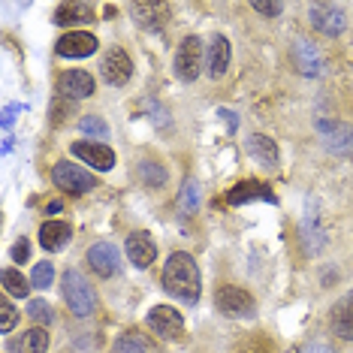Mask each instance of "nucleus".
<instances>
[{
  "label": "nucleus",
  "instance_id": "1",
  "mask_svg": "<svg viewBox=\"0 0 353 353\" xmlns=\"http://www.w3.org/2000/svg\"><path fill=\"white\" fill-rule=\"evenodd\" d=\"M163 290L175 296V299L196 305L199 290H203V278H199V266L190 254L175 251L163 266Z\"/></svg>",
  "mask_w": 353,
  "mask_h": 353
},
{
  "label": "nucleus",
  "instance_id": "2",
  "mask_svg": "<svg viewBox=\"0 0 353 353\" xmlns=\"http://www.w3.org/2000/svg\"><path fill=\"white\" fill-rule=\"evenodd\" d=\"M63 299H67L70 311H73L76 317H88V314H94V308H97L94 287L88 284V278L76 269H70L67 275H63Z\"/></svg>",
  "mask_w": 353,
  "mask_h": 353
},
{
  "label": "nucleus",
  "instance_id": "3",
  "mask_svg": "<svg viewBox=\"0 0 353 353\" xmlns=\"http://www.w3.org/2000/svg\"><path fill=\"white\" fill-rule=\"evenodd\" d=\"M214 305H218V311L223 317H242V320H251L256 314V302L254 296L242 290V287L236 284H223L218 287V293H214Z\"/></svg>",
  "mask_w": 353,
  "mask_h": 353
},
{
  "label": "nucleus",
  "instance_id": "4",
  "mask_svg": "<svg viewBox=\"0 0 353 353\" xmlns=\"http://www.w3.org/2000/svg\"><path fill=\"white\" fill-rule=\"evenodd\" d=\"M308 19L314 30H320L323 37H341L347 28V12L339 3H311Z\"/></svg>",
  "mask_w": 353,
  "mask_h": 353
},
{
  "label": "nucleus",
  "instance_id": "5",
  "mask_svg": "<svg viewBox=\"0 0 353 353\" xmlns=\"http://www.w3.org/2000/svg\"><path fill=\"white\" fill-rule=\"evenodd\" d=\"M203 70V39L199 37H184L179 52H175V76L181 82H194Z\"/></svg>",
  "mask_w": 353,
  "mask_h": 353
},
{
  "label": "nucleus",
  "instance_id": "6",
  "mask_svg": "<svg viewBox=\"0 0 353 353\" xmlns=\"http://www.w3.org/2000/svg\"><path fill=\"white\" fill-rule=\"evenodd\" d=\"M52 181L58 184L61 190H70V194H88V190H94V175L82 170V166L70 163V160H61V163H54L52 170Z\"/></svg>",
  "mask_w": 353,
  "mask_h": 353
},
{
  "label": "nucleus",
  "instance_id": "7",
  "mask_svg": "<svg viewBox=\"0 0 353 353\" xmlns=\"http://www.w3.org/2000/svg\"><path fill=\"white\" fill-rule=\"evenodd\" d=\"M148 329L166 341H179L184 335V317L170 305H157L148 311Z\"/></svg>",
  "mask_w": 353,
  "mask_h": 353
},
{
  "label": "nucleus",
  "instance_id": "8",
  "mask_svg": "<svg viewBox=\"0 0 353 353\" xmlns=\"http://www.w3.org/2000/svg\"><path fill=\"white\" fill-rule=\"evenodd\" d=\"M100 76H103V82L112 85V88L127 85L130 82V76H133L130 54H127L124 49H109L106 54H103V61H100Z\"/></svg>",
  "mask_w": 353,
  "mask_h": 353
},
{
  "label": "nucleus",
  "instance_id": "9",
  "mask_svg": "<svg viewBox=\"0 0 353 353\" xmlns=\"http://www.w3.org/2000/svg\"><path fill=\"white\" fill-rule=\"evenodd\" d=\"M94 76L88 70H63L58 79V94L63 100H85L94 94Z\"/></svg>",
  "mask_w": 353,
  "mask_h": 353
},
{
  "label": "nucleus",
  "instance_id": "10",
  "mask_svg": "<svg viewBox=\"0 0 353 353\" xmlns=\"http://www.w3.org/2000/svg\"><path fill=\"white\" fill-rule=\"evenodd\" d=\"M317 130H320V139H323V145L329 151H335V154H353V124L320 121Z\"/></svg>",
  "mask_w": 353,
  "mask_h": 353
},
{
  "label": "nucleus",
  "instance_id": "11",
  "mask_svg": "<svg viewBox=\"0 0 353 353\" xmlns=\"http://www.w3.org/2000/svg\"><path fill=\"white\" fill-rule=\"evenodd\" d=\"M97 37L88 34V30H70V34H63L58 43H54V52L61 54V58H88V54L97 52Z\"/></svg>",
  "mask_w": 353,
  "mask_h": 353
},
{
  "label": "nucleus",
  "instance_id": "12",
  "mask_svg": "<svg viewBox=\"0 0 353 353\" xmlns=\"http://www.w3.org/2000/svg\"><path fill=\"white\" fill-rule=\"evenodd\" d=\"M73 154L85 160L88 166H94L97 172H109L115 166V151L106 142H73Z\"/></svg>",
  "mask_w": 353,
  "mask_h": 353
},
{
  "label": "nucleus",
  "instance_id": "13",
  "mask_svg": "<svg viewBox=\"0 0 353 353\" xmlns=\"http://www.w3.org/2000/svg\"><path fill=\"white\" fill-rule=\"evenodd\" d=\"M245 148H248V154H251L254 163H260L263 170H269V172H275V170H278L281 154H278V145L269 139V136L251 133V136H248V142H245Z\"/></svg>",
  "mask_w": 353,
  "mask_h": 353
},
{
  "label": "nucleus",
  "instance_id": "14",
  "mask_svg": "<svg viewBox=\"0 0 353 353\" xmlns=\"http://www.w3.org/2000/svg\"><path fill=\"white\" fill-rule=\"evenodd\" d=\"M88 266L94 269V275L112 278L118 272V248L112 242H97L88 251Z\"/></svg>",
  "mask_w": 353,
  "mask_h": 353
},
{
  "label": "nucleus",
  "instance_id": "15",
  "mask_svg": "<svg viewBox=\"0 0 353 353\" xmlns=\"http://www.w3.org/2000/svg\"><path fill=\"white\" fill-rule=\"evenodd\" d=\"M130 12L136 15V25L145 30H163L166 21H170V6L166 3H151V0H145V3H133Z\"/></svg>",
  "mask_w": 353,
  "mask_h": 353
},
{
  "label": "nucleus",
  "instance_id": "16",
  "mask_svg": "<svg viewBox=\"0 0 353 353\" xmlns=\"http://www.w3.org/2000/svg\"><path fill=\"white\" fill-rule=\"evenodd\" d=\"M227 67H230V39L223 34H214L205 52V73L208 79H221L227 73Z\"/></svg>",
  "mask_w": 353,
  "mask_h": 353
},
{
  "label": "nucleus",
  "instance_id": "17",
  "mask_svg": "<svg viewBox=\"0 0 353 353\" xmlns=\"http://www.w3.org/2000/svg\"><path fill=\"white\" fill-rule=\"evenodd\" d=\"M127 256H130V263L136 269H148L157 256V245L151 242L148 232H133L127 239Z\"/></svg>",
  "mask_w": 353,
  "mask_h": 353
},
{
  "label": "nucleus",
  "instance_id": "18",
  "mask_svg": "<svg viewBox=\"0 0 353 353\" xmlns=\"http://www.w3.org/2000/svg\"><path fill=\"white\" fill-rule=\"evenodd\" d=\"M70 239H73V230H70V223H63V221H46L43 227H39V245L52 254L63 251V248L70 245Z\"/></svg>",
  "mask_w": 353,
  "mask_h": 353
},
{
  "label": "nucleus",
  "instance_id": "19",
  "mask_svg": "<svg viewBox=\"0 0 353 353\" xmlns=\"http://www.w3.org/2000/svg\"><path fill=\"white\" fill-rule=\"evenodd\" d=\"M293 61H296V70H299L302 76H320L323 73V58H320V52L311 43H305V39H296Z\"/></svg>",
  "mask_w": 353,
  "mask_h": 353
},
{
  "label": "nucleus",
  "instance_id": "20",
  "mask_svg": "<svg viewBox=\"0 0 353 353\" xmlns=\"http://www.w3.org/2000/svg\"><path fill=\"white\" fill-rule=\"evenodd\" d=\"M332 332L344 341H353V290L341 296L332 308Z\"/></svg>",
  "mask_w": 353,
  "mask_h": 353
},
{
  "label": "nucleus",
  "instance_id": "21",
  "mask_svg": "<svg viewBox=\"0 0 353 353\" xmlns=\"http://www.w3.org/2000/svg\"><path fill=\"white\" fill-rule=\"evenodd\" d=\"M94 21V6L91 3H61L54 10V25L61 28H76V25H91Z\"/></svg>",
  "mask_w": 353,
  "mask_h": 353
},
{
  "label": "nucleus",
  "instance_id": "22",
  "mask_svg": "<svg viewBox=\"0 0 353 353\" xmlns=\"http://www.w3.org/2000/svg\"><path fill=\"white\" fill-rule=\"evenodd\" d=\"M254 199H266V203H275V194L260 181H242L227 194V203L230 205H245V203H254Z\"/></svg>",
  "mask_w": 353,
  "mask_h": 353
},
{
  "label": "nucleus",
  "instance_id": "23",
  "mask_svg": "<svg viewBox=\"0 0 353 353\" xmlns=\"http://www.w3.org/2000/svg\"><path fill=\"white\" fill-rule=\"evenodd\" d=\"M0 287H3L6 296H19V299H25L34 284H30V281L21 275L19 269H3V272H0Z\"/></svg>",
  "mask_w": 353,
  "mask_h": 353
},
{
  "label": "nucleus",
  "instance_id": "24",
  "mask_svg": "<svg viewBox=\"0 0 353 353\" xmlns=\"http://www.w3.org/2000/svg\"><path fill=\"white\" fill-rule=\"evenodd\" d=\"M49 350V332L46 329H28L15 341V353H46Z\"/></svg>",
  "mask_w": 353,
  "mask_h": 353
},
{
  "label": "nucleus",
  "instance_id": "25",
  "mask_svg": "<svg viewBox=\"0 0 353 353\" xmlns=\"http://www.w3.org/2000/svg\"><path fill=\"white\" fill-rule=\"evenodd\" d=\"M299 236H302L305 254H317L320 248L326 245V232L317 227V218H305L302 227H299Z\"/></svg>",
  "mask_w": 353,
  "mask_h": 353
},
{
  "label": "nucleus",
  "instance_id": "26",
  "mask_svg": "<svg viewBox=\"0 0 353 353\" xmlns=\"http://www.w3.org/2000/svg\"><path fill=\"white\" fill-rule=\"evenodd\" d=\"M115 353H157V347L142 332H124L115 344Z\"/></svg>",
  "mask_w": 353,
  "mask_h": 353
},
{
  "label": "nucleus",
  "instance_id": "27",
  "mask_svg": "<svg viewBox=\"0 0 353 353\" xmlns=\"http://www.w3.org/2000/svg\"><path fill=\"white\" fill-rule=\"evenodd\" d=\"M196 208H199V184L194 179H188L181 184V194H179V212L194 214Z\"/></svg>",
  "mask_w": 353,
  "mask_h": 353
},
{
  "label": "nucleus",
  "instance_id": "28",
  "mask_svg": "<svg viewBox=\"0 0 353 353\" xmlns=\"http://www.w3.org/2000/svg\"><path fill=\"white\" fill-rule=\"evenodd\" d=\"M139 175H142V181H145L148 188H163L166 184V170L160 163H154V160H142Z\"/></svg>",
  "mask_w": 353,
  "mask_h": 353
},
{
  "label": "nucleus",
  "instance_id": "29",
  "mask_svg": "<svg viewBox=\"0 0 353 353\" xmlns=\"http://www.w3.org/2000/svg\"><path fill=\"white\" fill-rule=\"evenodd\" d=\"M79 130H82L85 136H97L100 142L109 139V127H106V121H103V118H97V115H85L82 121H79Z\"/></svg>",
  "mask_w": 353,
  "mask_h": 353
},
{
  "label": "nucleus",
  "instance_id": "30",
  "mask_svg": "<svg viewBox=\"0 0 353 353\" xmlns=\"http://www.w3.org/2000/svg\"><path fill=\"white\" fill-rule=\"evenodd\" d=\"M52 281H54V263H37L34 275H30V284L46 290V287H52Z\"/></svg>",
  "mask_w": 353,
  "mask_h": 353
},
{
  "label": "nucleus",
  "instance_id": "31",
  "mask_svg": "<svg viewBox=\"0 0 353 353\" xmlns=\"http://www.w3.org/2000/svg\"><path fill=\"white\" fill-rule=\"evenodd\" d=\"M28 314L37 320V323H52L54 320V311H52V305L46 302V299H34V302H28Z\"/></svg>",
  "mask_w": 353,
  "mask_h": 353
},
{
  "label": "nucleus",
  "instance_id": "32",
  "mask_svg": "<svg viewBox=\"0 0 353 353\" xmlns=\"http://www.w3.org/2000/svg\"><path fill=\"white\" fill-rule=\"evenodd\" d=\"M15 320H19V311L12 308L6 296H0V332H12Z\"/></svg>",
  "mask_w": 353,
  "mask_h": 353
},
{
  "label": "nucleus",
  "instance_id": "33",
  "mask_svg": "<svg viewBox=\"0 0 353 353\" xmlns=\"http://www.w3.org/2000/svg\"><path fill=\"white\" fill-rule=\"evenodd\" d=\"M251 10L260 12V15H266V19H278V15L284 12V3H266V0H254Z\"/></svg>",
  "mask_w": 353,
  "mask_h": 353
},
{
  "label": "nucleus",
  "instance_id": "34",
  "mask_svg": "<svg viewBox=\"0 0 353 353\" xmlns=\"http://www.w3.org/2000/svg\"><path fill=\"white\" fill-rule=\"evenodd\" d=\"M19 112H25V106H19V103H12V106H6V109H3V118H0V124H3V130H10Z\"/></svg>",
  "mask_w": 353,
  "mask_h": 353
},
{
  "label": "nucleus",
  "instance_id": "35",
  "mask_svg": "<svg viewBox=\"0 0 353 353\" xmlns=\"http://www.w3.org/2000/svg\"><path fill=\"white\" fill-rule=\"evenodd\" d=\"M28 256H30V245H28V239H21V242L12 248V260L15 263H25Z\"/></svg>",
  "mask_w": 353,
  "mask_h": 353
},
{
  "label": "nucleus",
  "instance_id": "36",
  "mask_svg": "<svg viewBox=\"0 0 353 353\" xmlns=\"http://www.w3.org/2000/svg\"><path fill=\"white\" fill-rule=\"evenodd\" d=\"M221 118H227V127L230 130H236V115H232L230 109H221Z\"/></svg>",
  "mask_w": 353,
  "mask_h": 353
},
{
  "label": "nucleus",
  "instance_id": "37",
  "mask_svg": "<svg viewBox=\"0 0 353 353\" xmlns=\"http://www.w3.org/2000/svg\"><path fill=\"white\" fill-rule=\"evenodd\" d=\"M302 353H332V350L323 347V344H311V347H305Z\"/></svg>",
  "mask_w": 353,
  "mask_h": 353
},
{
  "label": "nucleus",
  "instance_id": "38",
  "mask_svg": "<svg viewBox=\"0 0 353 353\" xmlns=\"http://www.w3.org/2000/svg\"><path fill=\"white\" fill-rule=\"evenodd\" d=\"M12 136H6V139H3V154H10V151H12Z\"/></svg>",
  "mask_w": 353,
  "mask_h": 353
}]
</instances>
